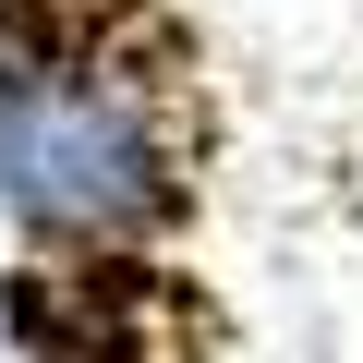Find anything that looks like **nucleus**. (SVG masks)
I'll list each match as a JSON object with an SVG mask.
<instances>
[{"mask_svg": "<svg viewBox=\"0 0 363 363\" xmlns=\"http://www.w3.org/2000/svg\"><path fill=\"white\" fill-rule=\"evenodd\" d=\"M0 194L49 230H109L157 194V145L97 85H25L0 97Z\"/></svg>", "mask_w": 363, "mask_h": 363, "instance_id": "nucleus-1", "label": "nucleus"}]
</instances>
